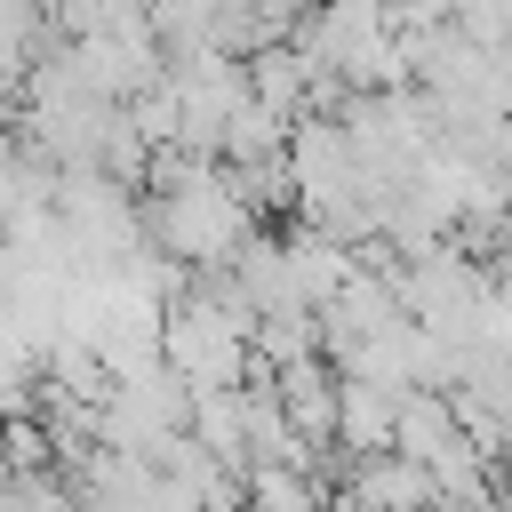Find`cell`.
Wrapping results in <instances>:
<instances>
[{
	"label": "cell",
	"instance_id": "9",
	"mask_svg": "<svg viewBox=\"0 0 512 512\" xmlns=\"http://www.w3.org/2000/svg\"><path fill=\"white\" fill-rule=\"evenodd\" d=\"M376 8H408V0H376Z\"/></svg>",
	"mask_w": 512,
	"mask_h": 512
},
{
	"label": "cell",
	"instance_id": "7",
	"mask_svg": "<svg viewBox=\"0 0 512 512\" xmlns=\"http://www.w3.org/2000/svg\"><path fill=\"white\" fill-rule=\"evenodd\" d=\"M488 264V296H496V312L512 320V248H496V256H480Z\"/></svg>",
	"mask_w": 512,
	"mask_h": 512
},
{
	"label": "cell",
	"instance_id": "6",
	"mask_svg": "<svg viewBox=\"0 0 512 512\" xmlns=\"http://www.w3.org/2000/svg\"><path fill=\"white\" fill-rule=\"evenodd\" d=\"M240 488H248V512H328V488L304 472V464H248L240 472Z\"/></svg>",
	"mask_w": 512,
	"mask_h": 512
},
{
	"label": "cell",
	"instance_id": "1",
	"mask_svg": "<svg viewBox=\"0 0 512 512\" xmlns=\"http://www.w3.org/2000/svg\"><path fill=\"white\" fill-rule=\"evenodd\" d=\"M272 400H280V416L296 424L304 448H328V440H336V368H328L320 352L288 360V368L272 376Z\"/></svg>",
	"mask_w": 512,
	"mask_h": 512
},
{
	"label": "cell",
	"instance_id": "2",
	"mask_svg": "<svg viewBox=\"0 0 512 512\" xmlns=\"http://www.w3.org/2000/svg\"><path fill=\"white\" fill-rule=\"evenodd\" d=\"M280 264H288V288L304 296V304H328L344 280H352V240H336V232H320V224H288V240H280Z\"/></svg>",
	"mask_w": 512,
	"mask_h": 512
},
{
	"label": "cell",
	"instance_id": "4",
	"mask_svg": "<svg viewBox=\"0 0 512 512\" xmlns=\"http://www.w3.org/2000/svg\"><path fill=\"white\" fill-rule=\"evenodd\" d=\"M456 440H464V432H456L448 392H432V384H400V392H392V448H400V456L432 464V456H448Z\"/></svg>",
	"mask_w": 512,
	"mask_h": 512
},
{
	"label": "cell",
	"instance_id": "8",
	"mask_svg": "<svg viewBox=\"0 0 512 512\" xmlns=\"http://www.w3.org/2000/svg\"><path fill=\"white\" fill-rule=\"evenodd\" d=\"M0 480H8V432H0Z\"/></svg>",
	"mask_w": 512,
	"mask_h": 512
},
{
	"label": "cell",
	"instance_id": "5",
	"mask_svg": "<svg viewBox=\"0 0 512 512\" xmlns=\"http://www.w3.org/2000/svg\"><path fill=\"white\" fill-rule=\"evenodd\" d=\"M240 64H248V96H264L272 112H288V120H296V112L312 104V64H304V48H296V40H264V48H248Z\"/></svg>",
	"mask_w": 512,
	"mask_h": 512
},
{
	"label": "cell",
	"instance_id": "3",
	"mask_svg": "<svg viewBox=\"0 0 512 512\" xmlns=\"http://www.w3.org/2000/svg\"><path fill=\"white\" fill-rule=\"evenodd\" d=\"M392 392L400 384H376V376H344L336 368V456H376L392 448Z\"/></svg>",
	"mask_w": 512,
	"mask_h": 512
}]
</instances>
